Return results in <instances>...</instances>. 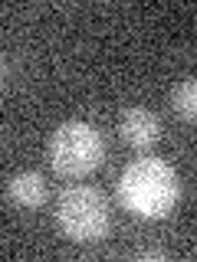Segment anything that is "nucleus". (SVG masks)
Masks as SVG:
<instances>
[{"label":"nucleus","mask_w":197,"mask_h":262,"mask_svg":"<svg viewBox=\"0 0 197 262\" xmlns=\"http://www.w3.org/2000/svg\"><path fill=\"white\" fill-rule=\"evenodd\" d=\"M178 174L161 158L131 161L119 177V203L142 220H161L178 203Z\"/></svg>","instance_id":"obj_1"},{"label":"nucleus","mask_w":197,"mask_h":262,"mask_svg":"<svg viewBox=\"0 0 197 262\" xmlns=\"http://www.w3.org/2000/svg\"><path fill=\"white\" fill-rule=\"evenodd\" d=\"M46 158L60 177H86L102 164L105 141L89 121H63L46 144Z\"/></svg>","instance_id":"obj_2"},{"label":"nucleus","mask_w":197,"mask_h":262,"mask_svg":"<svg viewBox=\"0 0 197 262\" xmlns=\"http://www.w3.org/2000/svg\"><path fill=\"white\" fill-rule=\"evenodd\" d=\"M56 226L72 243H98L112 229L109 203L92 187H69L56 200Z\"/></svg>","instance_id":"obj_3"},{"label":"nucleus","mask_w":197,"mask_h":262,"mask_svg":"<svg viewBox=\"0 0 197 262\" xmlns=\"http://www.w3.org/2000/svg\"><path fill=\"white\" fill-rule=\"evenodd\" d=\"M119 135L138 151H151L161 141V118L148 108H125L119 118Z\"/></svg>","instance_id":"obj_4"},{"label":"nucleus","mask_w":197,"mask_h":262,"mask_svg":"<svg viewBox=\"0 0 197 262\" xmlns=\"http://www.w3.org/2000/svg\"><path fill=\"white\" fill-rule=\"evenodd\" d=\"M7 196L23 210H36L49 200V187H46V177L36 174V170H20V174L10 177L7 184Z\"/></svg>","instance_id":"obj_5"},{"label":"nucleus","mask_w":197,"mask_h":262,"mask_svg":"<svg viewBox=\"0 0 197 262\" xmlns=\"http://www.w3.org/2000/svg\"><path fill=\"white\" fill-rule=\"evenodd\" d=\"M171 108L184 121H194V115H197V82L194 79H184V82L174 85V92H171Z\"/></svg>","instance_id":"obj_6"},{"label":"nucleus","mask_w":197,"mask_h":262,"mask_svg":"<svg viewBox=\"0 0 197 262\" xmlns=\"http://www.w3.org/2000/svg\"><path fill=\"white\" fill-rule=\"evenodd\" d=\"M138 259H164V252H158V249H145V252H138Z\"/></svg>","instance_id":"obj_7"},{"label":"nucleus","mask_w":197,"mask_h":262,"mask_svg":"<svg viewBox=\"0 0 197 262\" xmlns=\"http://www.w3.org/2000/svg\"><path fill=\"white\" fill-rule=\"evenodd\" d=\"M4 72H7V66H4V56H0V85H4Z\"/></svg>","instance_id":"obj_8"}]
</instances>
